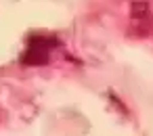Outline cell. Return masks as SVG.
<instances>
[{
	"label": "cell",
	"instance_id": "6da1fadb",
	"mask_svg": "<svg viewBox=\"0 0 153 136\" xmlns=\"http://www.w3.org/2000/svg\"><path fill=\"white\" fill-rule=\"evenodd\" d=\"M61 46L57 38H46V36H30L27 38V48L21 55L23 65H46L51 63V55Z\"/></svg>",
	"mask_w": 153,
	"mask_h": 136
},
{
	"label": "cell",
	"instance_id": "7a4b0ae2",
	"mask_svg": "<svg viewBox=\"0 0 153 136\" xmlns=\"http://www.w3.org/2000/svg\"><path fill=\"white\" fill-rule=\"evenodd\" d=\"M153 32V11L147 0H134L130 4V27L128 34L136 38H147Z\"/></svg>",
	"mask_w": 153,
	"mask_h": 136
}]
</instances>
